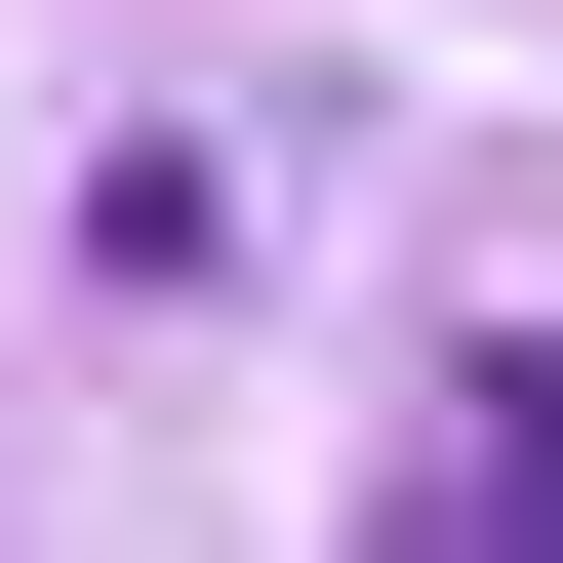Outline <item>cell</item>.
Returning <instances> with one entry per match:
<instances>
[{
    "instance_id": "cell-1",
    "label": "cell",
    "mask_w": 563,
    "mask_h": 563,
    "mask_svg": "<svg viewBox=\"0 0 563 563\" xmlns=\"http://www.w3.org/2000/svg\"><path fill=\"white\" fill-rule=\"evenodd\" d=\"M402 563H563V322H523V363H443V443H402Z\"/></svg>"
}]
</instances>
